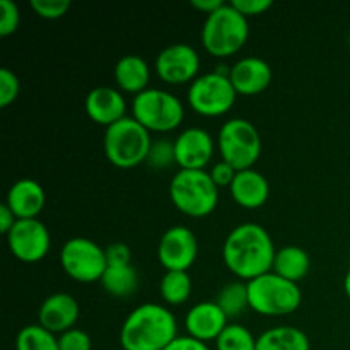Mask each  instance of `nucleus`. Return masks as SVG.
<instances>
[{"instance_id": "nucleus-38", "label": "nucleus", "mask_w": 350, "mask_h": 350, "mask_svg": "<svg viewBox=\"0 0 350 350\" xmlns=\"http://www.w3.org/2000/svg\"><path fill=\"white\" fill-rule=\"evenodd\" d=\"M16 221H17L16 214L10 211L9 205H7L5 202L0 204V231L7 236L10 229L14 228V224H16Z\"/></svg>"}, {"instance_id": "nucleus-1", "label": "nucleus", "mask_w": 350, "mask_h": 350, "mask_svg": "<svg viewBox=\"0 0 350 350\" xmlns=\"http://www.w3.org/2000/svg\"><path fill=\"white\" fill-rule=\"evenodd\" d=\"M277 250L272 236L263 226L243 222L236 226L222 246L226 267L238 279L250 280L272 272Z\"/></svg>"}, {"instance_id": "nucleus-4", "label": "nucleus", "mask_w": 350, "mask_h": 350, "mask_svg": "<svg viewBox=\"0 0 350 350\" xmlns=\"http://www.w3.org/2000/svg\"><path fill=\"white\" fill-rule=\"evenodd\" d=\"M250 36V24L232 3H224L208 14L202 27V44L211 55L226 58L243 48Z\"/></svg>"}, {"instance_id": "nucleus-24", "label": "nucleus", "mask_w": 350, "mask_h": 350, "mask_svg": "<svg viewBox=\"0 0 350 350\" xmlns=\"http://www.w3.org/2000/svg\"><path fill=\"white\" fill-rule=\"evenodd\" d=\"M99 282H101L103 289L111 296L129 297L139 289V273L132 263L130 265H108Z\"/></svg>"}, {"instance_id": "nucleus-21", "label": "nucleus", "mask_w": 350, "mask_h": 350, "mask_svg": "<svg viewBox=\"0 0 350 350\" xmlns=\"http://www.w3.org/2000/svg\"><path fill=\"white\" fill-rule=\"evenodd\" d=\"M115 81L126 92L146 91L150 81V67L140 55H123L115 65Z\"/></svg>"}, {"instance_id": "nucleus-41", "label": "nucleus", "mask_w": 350, "mask_h": 350, "mask_svg": "<svg viewBox=\"0 0 350 350\" xmlns=\"http://www.w3.org/2000/svg\"><path fill=\"white\" fill-rule=\"evenodd\" d=\"M349 44H350V38H349Z\"/></svg>"}, {"instance_id": "nucleus-5", "label": "nucleus", "mask_w": 350, "mask_h": 350, "mask_svg": "<svg viewBox=\"0 0 350 350\" xmlns=\"http://www.w3.org/2000/svg\"><path fill=\"white\" fill-rule=\"evenodd\" d=\"M174 207L190 217H205L219 202V187L205 170H180L170 183Z\"/></svg>"}, {"instance_id": "nucleus-7", "label": "nucleus", "mask_w": 350, "mask_h": 350, "mask_svg": "<svg viewBox=\"0 0 350 350\" xmlns=\"http://www.w3.org/2000/svg\"><path fill=\"white\" fill-rule=\"evenodd\" d=\"M133 118L149 132H171L185 118L183 103L178 96L157 88H147L132 101Z\"/></svg>"}, {"instance_id": "nucleus-32", "label": "nucleus", "mask_w": 350, "mask_h": 350, "mask_svg": "<svg viewBox=\"0 0 350 350\" xmlns=\"http://www.w3.org/2000/svg\"><path fill=\"white\" fill-rule=\"evenodd\" d=\"M60 350H91L92 340L81 328H70L58 337Z\"/></svg>"}, {"instance_id": "nucleus-26", "label": "nucleus", "mask_w": 350, "mask_h": 350, "mask_svg": "<svg viewBox=\"0 0 350 350\" xmlns=\"http://www.w3.org/2000/svg\"><path fill=\"white\" fill-rule=\"evenodd\" d=\"M159 291L161 297L167 304L178 306L187 303L188 297L191 296V277L183 270H166L161 279Z\"/></svg>"}, {"instance_id": "nucleus-12", "label": "nucleus", "mask_w": 350, "mask_h": 350, "mask_svg": "<svg viewBox=\"0 0 350 350\" xmlns=\"http://www.w3.org/2000/svg\"><path fill=\"white\" fill-rule=\"evenodd\" d=\"M198 255V241L187 226H173L161 236L157 245V260L166 270L187 272Z\"/></svg>"}, {"instance_id": "nucleus-2", "label": "nucleus", "mask_w": 350, "mask_h": 350, "mask_svg": "<svg viewBox=\"0 0 350 350\" xmlns=\"http://www.w3.org/2000/svg\"><path fill=\"white\" fill-rule=\"evenodd\" d=\"M176 337V318L157 303H144L130 311L120 330L123 350H164Z\"/></svg>"}, {"instance_id": "nucleus-28", "label": "nucleus", "mask_w": 350, "mask_h": 350, "mask_svg": "<svg viewBox=\"0 0 350 350\" xmlns=\"http://www.w3.org/2000/svg\"><path fill=\"white\" fill-rule=\"evenodd\" d=\"M217 350H256V338L246 327L229 323L215 340Z\"/></svg>"}, {"instance_id": "nucleus-29", "label": "nucleus", "mask_w": 350, "mask_h": 350, "mask_svg": "<svg viewBox=\"0 0 350 350\" xmlns=\"http://www.w3.org/2000/svg\"><path fill=\"white\" fill-rule=\"evenodd\" d=\"M147 163H149V166L156 167V170L170 167L171 164L176 163L174 142H171V140H156V142H152L149 156H147Z\"/></svg>"}, {"instance_id": "nucleus-16", "label": "nucleus", "mask_w": 350, "mask_h": 350, "mask_svg": "<svg viewBox=\"0 0 350 350\" xmlns=\"http://www.w3.org/2000/svg\"><path fill=\"white\" fill-rule=\"evenodd\" d=\"M81 308L74 296L67 293H55L48 296L41 303L38 311V320L40 325L51 334H64V332L74 328L77 321Z\"/></svg>"}, {"instance_id": "nucleus-36", "label": "nucleus", "mask_w": 350, "mask_h": 350, "mask_svg": "<svg viewBox=\"0 0 350 350\" xmlns=\"http://www.w3.org/2000/svg\"><path fill=\"white\" fill-rule=\"evenodd\" d=\"M231 3L246 17L258 16L272 7V0H232Z\"/></svg>"}, {"instance_id": "nucleus-10", "label": "nucleus", "mask_w": 350, "mask_h": 350, "mask_svg": "<svg viewBox=\"0 0 350 350\" xmlns=\"http://www.w3.org/2000/svg\"><path fill=\"white\" fill-rule=\"evenodd\" d=\"M234 85L228 75L215 70L195 79L188 89V103L191 109L204 116H221L228 113L236 103Z\"/></svg>"}, {"instance_id": "nucleus-23", "label": "nucleus", "mask_w": 350, "mask_h": 350, "mask_svg": "<svg viewBox=\"0 0 350 350\" xmlns=\"http://www.w3.org/2000/svg\"><path fill=\"white\" fill-rule=\"evenodd\" d=\"M310 338L301 328L275 327L256 338V350H310Z\"/></svg>"}, {"instance_id": "nucleus-15", "label": "nucleus", "mask_w": 350, "mask_h": 350, "mask_svg": "<svg viewBox=\"0 0 350 350\" xmlns=\"http://www.w3.org/2000/svg\"><path fill=\"white\" fill-rule=\"evenodd\" d=\"M228 320L229 318L215 301H202L190 308L185 317V328L190 337L207 344L208 340H217L229 325Z\"/></svg>"}, {"instance_id": "nucleus-8", "label": "nucleus", "mask_w": 350, "mask_h": 350, "mask_svg": "<svg viewBox=\"0 0 350 350\" xmlns=\"http://www.w3.org/2000/svg\"><path fill=\"white\" fill-rule=\"evenodd\" d=\"M219 150L222 161L236 171L250 170L262 154V139L252 122L245 118H231L219 130Z\"/></svg>"}, {"instance_id": "nucleus-22", "label": "nucleus", "mask_w": 350, "mask_h": 350, "mask_svg": "<svg viewBox=\"0 0 350 350\" xmlns=\"http://www.w3.org/2000/svg\"><path fill=\"white\" fill-rule=\"evenodd\" d=\"M310 267H311L310 255H308L301 246L289 245L277 250L272 272H275L277 275L284 277V279L291 280V282H297V280L304 279V277L308 275Z\"/></svg>"}, {"instance_id": "nucleus-27", "label": "nucleus", "mask_w": 350, "mask_h": 350, "mask_svg": "<svg viewBox=\"0 0 350 350\" xmlns=\"http://www.w3.org/2000/svg\"><path fill=\"white\" fill-rule=\"evenodd\" d=\"M16 350H60V347L55 334L38 323L21 328L16 337Z\"/></svg>"}, {"instance_id": "nucleus-17", "label": "nucleus", "mask_w": 350, "mask_h": 350, "mask_svg": "<svg viewBox=\"0 0 350 350\" xmlns=\"http://www.w3.org/2000/svg\"><path fill=\"white\" fill-rule=\"evenodd\" d=\"M273 77L269 62L260 57H243L231 67V79L236 92L243 96H253L265 91Z\"/></svg>"}, {"instance_id": "nucleus-39", "label": "nucleus", "mask_w": 350, "mask_h": 350, "mask_svg": "<svg viewBox=\"0 0 350 350\" xmlns=\"http://www.w3.org/2000/svg\"><path fill=\"white\" fill-rule=\"evenodd\" d=\"M191 5L208 16V14H212L214 10H217L219 7L224 5V2H222V0H191Z\"/></svg>"}, {"instance_id": "nucleus-30", "label": "nucleus", "mask_w": 350, "mask_h": 350, "mask_svg": "<svg viewBox=\"0 0 350 350\" xmlns=\"http://www.w3.org/2000/svg\"><path fill=\"white\" fill-rule=\"evenodd\" d=\"M21 82L17 75L10 68H0V106L5 108L10 103H14L19 96Z\"/></svg>"}, {"instance_id": "nucleus-13", "label": "nucleus", "mask_w": 350, "mask_h": 350, "mask_svg": "<svg viewBox=\"0 0 350 350\" xmlns=\"http://www.w3.org/2000/svg\"><path fill=\"white\" fill-rule=\"evenodd\" d=\"M200 68V57L188 43H173L157 53L156 72L167 84L193 82Z\"/></svg>"}, {"instance_id": "nucleus-33", "label": "nucleus", "mask_w": 350, "mask_h": 350, "mask_svg": "<svg viewBox=\"0 0 350 350\" xmlns=\"http://www.w3.org/2000/svg\"><path fill=\"white\" fill-rule=\"evenodd\" d=\"M31 7L44 19H58L70 9L68 0H31Z\"/></svg>"}, {"instance_id": "nucleus-40", "label": "nucleus", "mask_w": 350, "mask_h": 350, "mask_svg": "<svg viewBox=\"0 0 350 350\" xmlns=\"http://www.w3.org/2000/svg\"><path fill=\"white\" fill-rule=\"evenodd\" d=\"M344 289H345V294H347V297L350 299V269H349V272L345 273V279H344Z\"/></svg>"}, {"instance_id": "nucleus-25", "label": "nucleus", "mask_w": 350, "mask_h": 350, "mask_svg": "<svg viewBox=\"0 0 350 350\" xmlns=\"http://www.w3.org/2000/svg\"><path fill=\"white\" fill-rule=\"evenodd\" d=\"M215 303L221 306L228 318H238L250 308L248 284L243 280L228 282L217 294Z\"/></svg>"}, {"instance_id": "nucleus-9", "label": "nucleus", "mask_w": 350, "mask_h": 350, "mask_svg": "<svg viewBox=\"0 0 350 350\" xmlns=\"http://www.w3.org/2000/svg\"><path fill=\"white\" fill-rule=\"evenodd\" d=\"M60 263L70 279L91 284L101 280L108 269L106 250L89 238H72L60 250Z\"/></svg>"}, {"instance_id": "nucleus-3", "label": "nucleus", "mask_w": 350, "mask_h": 350, "mask_svg": "<svg viewBox=\"0 0 350 350\" xmlns=\"http://www.w3.org/2000/svg\"><path fill=\"white\" fill-rule=\"evenodd\" d=\"M150 147V132L133 116H125L106 126L103 139L105 156L120 170H132L146 163Z\"/></svg>"}, {"instance_id": "nucleus-11", "label": "nucleus", "mask_w": 350, "mask_h": 350, "mask_svg": "<svg viewBox=\"0 0 350 350\" xmlns=\"http://www.w3.org/2000/svg\"><path fill=\"white\" fill-rule=\"evenodd\" d=\"M9 250L24 263H36L50 250V232L40 219H17L7 234Z\"/></svg>"}, {"instance_id": "nucleus-35", "label": "nucleus", "mask_w": 350, "mask_h": 350, "mask_svg": "<svg viewBox=\"0 0 350 350\" xmlns=\"http://www.w3.org/2000/svg\"><path fill=\"white\" fill-rule=\"evenodd\" d=\"M106 250V258L108 265H130L132 252L125 243H111Z\"/></svg>"}, {"instance_id": "nucleus-37", "label": "nucleus", "mask_w": 350, "mask_h": 350, "mask_svg": "<svg viewBox=\"0 0 350 350\" xmlns=\"http://www.w3.org/2000/svg\"><path fill=\"white\" fill-rule=\"evenodd\" d=\"M164 350H211L205 342L197 340L190 335H178Z\"/></svg>"}, {"instance_id": "nucleus-20", "label": "nucleus", "mask_w": 350, "mask_h": 350, "mask_svg": "<svg viewBox=\"0 0 350 350\" xmlns=\"http://www.w3.org/2000/svg\"><path fill=\"white\" fill-rule=\"evenodd\" d=\"M229 190L238 205L245 208H258L269 200L270 185L260 171L250 167L236 173Z\"/></svg>"}, {"instance_id": "nucleus-34", "label": "nucleus", "mask_w": 350, "mask_h": 350, "mask_svg": "<svg viewBox=\"0 0 350 350\" xmlns=\"http://www.w3.org/2000/svg\"><path fill=\"white\" fill-rule=\"evenodd\" d=\"M208 173H211L212 180H214V183L217 185V187H231L232 180H234L238 171H236L231 164L226 163V161H219V163H215L214 166H212V170L208 171Z\"/></svg>"}, {"instance_id": "nucleus-18", "label": "nucleus", "mask_w": 350, "mask_h": 350, "mask_svg": "<svg viewBox=\"0 0 350 350\" xmlns=\"http://www.w3.org/2000/svg\"><path fill=\"white\" fill-rule=\"evenodd\" d=\"M85 111L92 122L109 126L125 118L126 101L122 92L109 85H98L85 96Z\"/></svg>"}, {"instance_id": "nucleus-19", "label": "nucleus", "mask_w": 350, "mask_h": 350, "mask_svg": "<svg viewBox=\"0 0 350 350\" xmlns=\"http://www.w3.org/2000/svg\"><path fill=\"white\" fill-rule=\"evenodd\" d=\"M46 195L41 183L33 178H21L7 191L5 204L17 219H36L43 211Z\"/></svg>"}, {"instance_id": "nucleus-6", "label": "nucleus", "mask_w": 350, "mask_h": 350, "mask_svg": "<svg viewBox=\"0 0 350 350\" xmlns=\"http://www.w3.org/2000/svg\"><path fill=\"white\" fill-rule=\"evenodd\" d=\"M246 284L250 308L262 317H286L301 306L303 294L297 284L275 272L263 273Z\"/></svg>"}, {"instance_id": "nucleus-31", "label": "nucleus", "mask_w": 350, "mask_h": 350, "mask_svg": "<svg viewBox=\"0 0 350 350\" xmlns=\"http://www.w3.org/2000/svg\"><path fill=\"white\" fill-rule=\"evenodd\" d=\"M21 23L19 7L12 0H0V36L16 33Z\"/></svg>"}, {"instance_id": "nucleus-14", "label": "nucleus", "mask_w": 350, "mask_h": 350, "mask_svg": "<svg viewBox=\"0 0 350 350\" xmlns=\"http://www.w3.org/2000/svg\"><path fill=\"white\" fill-rule=\"evenodd\" d=\"M214 139L207 130L190 126L174 140V154L180 170H205L214 156Z\"/></svg>"}]
</instances>
